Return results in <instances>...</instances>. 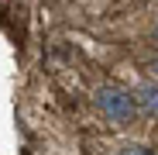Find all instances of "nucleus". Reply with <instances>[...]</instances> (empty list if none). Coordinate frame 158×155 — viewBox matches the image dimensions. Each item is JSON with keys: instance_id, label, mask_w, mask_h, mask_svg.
Wrapping results in <instances>:
<instances>
[{"instance_id": "f257e3e1", "label": "nucleus", "mask_w": 158, "mask_h": 155, "mask_svg": "<svg viewBox=\"0 0 158 155\" xmlns=\"http://www.w3.org/2000/svg\"><path fill=\"white\" fill-rule=\"evenodd\" d=\"M93 100H96L100 114L107 121H114V124H131L138 117V97L120 90V86H100Z\"/></svg>"}, {"instance_id": "f03ea898", "label": "nucleus", "mask_w": 158, "mask_h": 155, "mask_svg": "<svg viewBox=\"0 0 158 155\" xmlns=\"http://www.w3.org/2000/svg\"><path fill=\"white\" fill-rule=\"evenodd\" d=\"M138 107L144 110V114H151V117H158V86L155 83H144V86H138Z\"/></svg>"}, {"instance_id": "7ed1b4c3", "label": "nucleus", "mask_w": 158, "mask_h": 155, "mask_svg": "<svg viewBox=\"0 0 158 155\" xmlns=\"http://www.w3.org/2000/svg\"><path fill=\"white\" fill-rule=\"evenodd\" d=\"M117 155H151V152H148L144 145H124V148H120Z\"/></svg>"}, {"instance_id": "20e7f679", "label": "nucleus", "mask_w": 158, "mask_h": 155, "mask_svg": "<svg viewBox=\"0 0 158 155\" xmlns=\"http://www.w3.org/2000/svg\"><path fill=\"white\" fill-rule=\"evenodd\" d=\"M151 69H155V76H158V59H155V62H151Z\"/></svg>"}, {"instance_id": "39448f33", "label": "nucleus", "mask_w": 158, "mask_h": 155, "mask_svg": "<svg viewBox=\"0 0 158 155\" xmlns=\"http://www.w3.org/2000/svg\"><path fill=\"white\" fill-rule=\"evenodd\" d=\"M155 41H158V21H155Z\"/></svg>"}]
</instances>
